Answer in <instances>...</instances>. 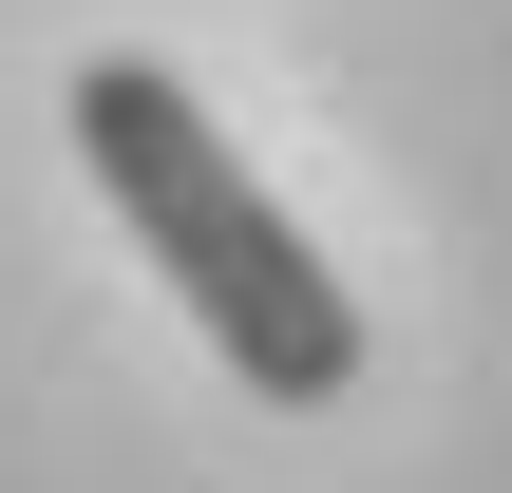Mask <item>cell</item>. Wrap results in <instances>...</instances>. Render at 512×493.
I'll return each instance as SVG.
<instances>
[{
	"label": "cell",
	"mask_w": 512,
	"mask_h": 493,
	"mask_svg": "<svg viewBox=\"0 0 512 493\" xmlns=\"http://www.w3.org/2000/svg\"><path fill=\"white\" fill-rule=\"evenodd\" d=\"M76 152H95L114 228L152 247V285L209 323V361H228L247 399L323 418V399L361 380V304H342V266L285 228V190L209 133V95H190L171 57H95V76H76Z\"/></svg>",
	"instance_id": "cell-1"
}]
</instances>
